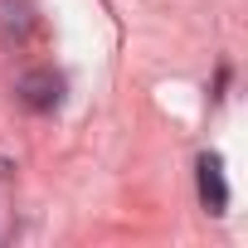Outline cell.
Masks as SVG:
<instances>
[{
  "label": "cell",
  "mask_w": 248,
  "mask_h": 248,
  "mask_svg": "<svg viewBox=\"0 0 248 248\" xmlns=\"http://www.w3.org/2000/svg\"><path fill=\"white\" fill-rule=\"evenodd\" d=\"M200 195H204L209 214H224L229 190H224V161H219L214 151H204V156H200Z\"/></svg>",
  "instance_id": "obj_1"
},
{
  "label": "cell",
  "mask_w": 248,
  "mask_h": 248,
  "mask_svg": "<svg viewBox=\"0 0 248 248\" xmlns=\"http://www.w3.org/2000/svg\"><path fill=\"white\" fill-rule=\"evenodd\" d=\"M20 93H25V102H30V107H39V112H44V107H54V102H59V78H54V73H44V68H39V73H25V78H20Z\"/></svg>",
  "instance_id": "obj_2"
}]
</instances>
